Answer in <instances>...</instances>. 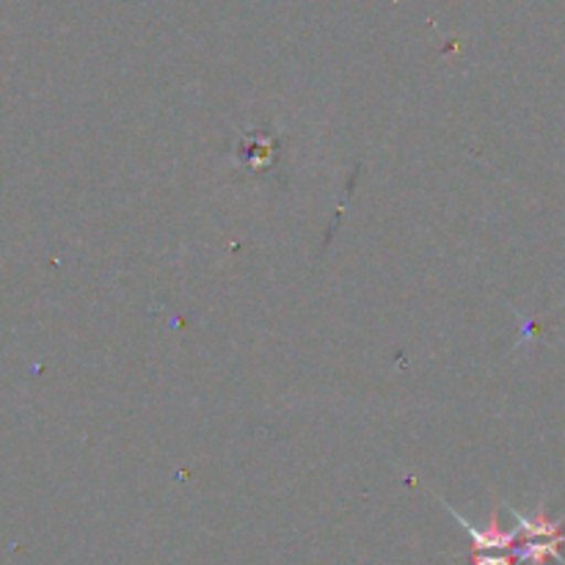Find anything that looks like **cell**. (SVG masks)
<instances>
[{
    "label": "cell",
    "mask_w": 565,
    "mask_h": 565,
    "mask_svg": "<svg viewBox=\"0 0 565 565\" xmlns=\"http://www.w3.org/2000/svg\"><path fill=\"white\" fill-rule=\"evenodd\" d=\"M516 546L508 552H478L472 555V565H516Z\"/></svg>",
    "instance_id": "1"
}]
</instances>
